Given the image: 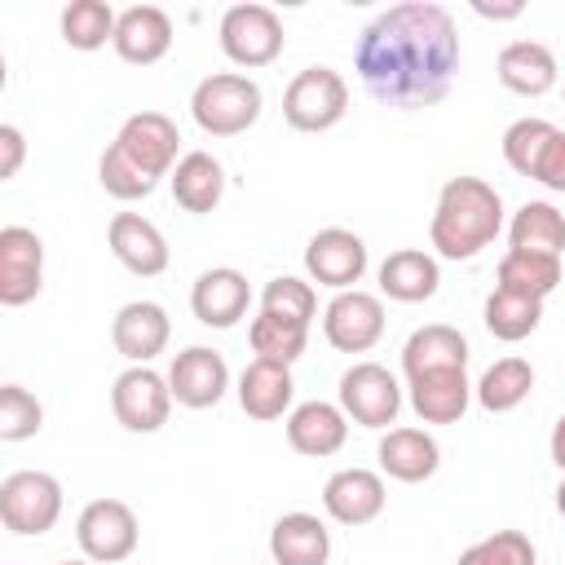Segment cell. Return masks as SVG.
<instances>
[{"instance_id": "1", "label": "cell", "mask_w": 565, "mask_h": 565, "mask_svg": "<svg viewBox=\"0 0 565 565\" xmlns=\"http://www.w3.org/2000/svg\"><path fill=\"white\" fill-rule=\"evenodd\" d=\"M362 88L393 110L437 106L459 71V31L450 9L433 0H402L375 13L353 49Z\"/></svg>"}, {"instance_id": "2", "label": "cell", "mask_w": 565, "mask_h": 565, "mask_svg": "<svg viewBox=\"0 0 565 565\" xmlns=\"http://www.w3.org/2000/svg\"><path fill=\"white\" fill-rule=\"evenodd\" d=\"M177 150H181L177 124L168 115H159V110H137V115H128L119 124L110 150H102L97 181L119 203L146 199V194H154L159 177H172V168L181 163Z\"/></svg>"}, {"instance_id": "3", "label": "cell", "mask_w": 565, "mask_h": 565, "mask_svg": "<svg viewBox=\"0 0 565 565\" xmlns=\"http://www.w3.org/2000/svg\"><path fill=\"white\" fill-rule=\"evenodd\" d=\"M503 230V199L481 177H450L437 194L428 243L446 260H472L481 247H490Z\"/></svg>"}, {"instance_id": "4", "label": "cell", "mask_w": 565, "mask_h": 565, "mask_svg": "<svg viewBox=\"0 0 565 565\" xmlns=\"http://www.w3.org/2000/svg\"><path fill=\"white\" fill-rule=\"evenodd\" d=\"M260 84L238 71H216L203 75L190 93V115L207 137H238L260 119Z\"/></svg>"}, {"instance_id": "5", "label": "cell", "mask_w": 565, "mask_h": 565, "mask_svg": "<svg viewBox=\"0 0 565 565\" xmlns=\"http://www.w3.org/2000/svg\"><path fill=\"white\" fill-rule=\"evenodd\" d=\"M62 516V481L40 468H18L0 481V521L22 539H40Z\"/></svg>"}, {"instance_id": "6", "label": "cell", "mask_w": 565, "mask_h": 565, "mask_svg": "<svg viewBox=\"0 0 565 565\" xmlns=\"http://www.w3.org/2000/svg\"><path fill=\"white\" fill-rule=\"evenodd\" d=\"M349 110V84L331 66H305L282 93V119L296 132H327Z\"/></svg>"}, {"instance_id": "7", "label": "cell", "mask_w": 565, "mask_h": 565, "mask_svg": "<svg viewBox=\"0 0 565 565\" xmlns=\"http://www.w3.org/2000/svg\"><path fill=\"white\" fill-rule=\"evenodd\" d=\"M503 159L512 172L547 185V190H561L565 194V132L547 119H516L508 124L503 132Z\"/></svg>"}, {"instance_id": "8", "label": "cell", "mask_w": 565, "mask_h": 565, "mask_svg": "<svg viewBox=\"0 0 565 565\" xmlns=\"http://www.w3.org/2000/svg\"><path fill=\"white\" fill-rule=\"evenodd\" d=\"M221 49L234 66H269L282 53V18L269 4H230L221 13Z\"/></svg>"}, {"instance_id": "9", "label": "cell", "mask_w": 565, "mask_h": 565, "mask_svg": "<svg viewBox=\"0 0 565 565\" xmlns=\"http://www.w3.org/2000/svg\"><path fill=\"white\" fill-rule=\"evenodd\" d=\"M75 539H79L84 561L119 565L137 552V539H141L137 512L124 499H93V503H84V512L75 521Z\"/></svg>"}, {"instance_id": "10", "label": "cell", "mask_w": 565, "mask_h": 565, "mask_svg": "<svg viewBox=\"0 0 565 565\" xmlns=\"http://www.w3.org/2000/svg\"><path fill=\"white\" fill-rule=\"evenodd\" d=\"M340 411L362 428H388L402 411V384L380 362H353L340 375Z\"/></svg>"}, {"instance_id": "11", "label": "cell", "mask_w": 565, "mask_h": 565, "mask_svg": "<svg viewBox=\"0 0 565 565\" xmlns=\"http://www.w3.org/2000/svg\"><path fill=\"white\" fill-rule=\"evenodd\" d=\"M110 411L128 433H159L172 411L168 375H159L150 366H128L110 384Z\"/></svg>"}, {"instance_id": "12", "label": "cell", "mask_w": 565, "mask_h": 565, "mask_svg": "<svg viewBox=\"0 0 565 565\" xmlns=\"http://www.w3.org/2000/svg\"><path fill=\"white\" fill-rule=\"evenodd\" d=\"M322 335L340 353H366V349H375L380 335H384V305H380V296H371L362 287L335 291L331 305L322 309Z\"/></svg>"}, {"instance_id": "13", "label": "cell", "mask_w": 565, "mask_h": 565, "mask_svg": "<svg viewBox=\"0 0 565 565\" xmlns=\"http://www.w3.org/2000/svg\"><path fill=\"white\" fill-rule=\"evenodd\" d=\"M44 287V243L26 225L0 230V305L18 309Z\"/></svg>"}, {"instance_id": "14", "label": "cell", "mask_w": 565, "mask_h": 565, "mask_svg": "<svg viewBox=\"0 0 565 565\" xmlns=\"http://www.w3.org/2000/svg\"><path fill=\"white\" fill-rule=\"evenodd\" d=\"M305 269L313 282L331 291H349L366 274V243L344 225H327L305 243Z\"/></svg>"}, {"instance_id": "15", "label": "cell", "mask_w": 565, "mask_h": 565, "mask_svg": "<svg viewBox=\"0 0 565 565\" xmlns=\"http://www.w3.org/2000/svg\"><path fill=\"white\" fill-rule=\"evenodd\" d=\"M168 388H172V402L177 406H190V411H207L225 397L230 388V366L216 349L207 344H190L172 358L168 366Z\"/></svg>"}, {"instance_id": "16", "label": "cell", "mask_w": 565, "mask_h": 565, "mask_svg": "<svg viewBox=\"0 0 565 565\" xmlns=\"http://www.w3.org/2000/svg\"><path fill=\"white\" fill-rule=\"evenodd\" d=\"M106 243L115 260L137 278H159L168 269V238L141 212H115L106 225Z\"/></svg>"}, {"instance_id": "17", "label": "cell", "mask_w": 565, "mask_h": 565, "mask_svg": "<svg viewBox=\"0 0 565 565\" xmlns=\"http://www.w3.org/2000/svg\"><path fill=\"white\" fill-rule=\"evenodd\" d=\"M247 305H252V287H247V274H238L234 265H216V269H203L190 287V309L203 327H234L238 318H247Z\"/></svg>"}, {"instance_id": "18", "label": "cell", "mask_w": 565, "mask_h": 565, "mask_svg": "<svg viewBox=\"0 0 565 565\" xmlns=\"http://www.w3.org/2000/svg\"><path fill=\"white\" fill-rule=\"evenodd\" d=\"M384 503H388L384 477L371 468H340L322 486V508L340 525H366L384 512Z\"/></svg>"}, {"instance_id": "19", "label": "cell", "mask_w": 565, "mask_h": 565, "mask_svg": "<svg viewBox=\"0 0 565 565\" xmlns=\"http://www.w3.org/2000/svg\"><path fill=\"white\" fill-rule=\"evenodd\" d=\"M168 335H172L168 309L154 300H128L110 322V340L132 366H146L150 358H159L168 349Z\"/></svg>"}, {"instance_id": "20", "label": "cell", "mask_w": 565, "mask_h": 565, "mask_svg": "<svg viewBox=\"0 0 565 565\" xmlns=\"http://www.w3.org/2000/svg\"><path fill=\"white\" fill-rule=\"evenodd\" d=\"M349 441V415L335 402H300L287 415V446L305 459H327Z\"/></svg>"}, {"instance_id": "21", "label": "cell", "mask_w": 565, "mask_h": 565, "mask_svg": "<svg viewBox=\"0 0 565 565\" xmlns=\"http://www.w3.org/2000/svg\"><path fill=\"white\" fill-rule=\"evenodd\" d=\"M115 53L132 66H150L172 49V18L159 4H132L115 22Z\"/></svg>"}, {"instance_id": "22", "label": "cell", "mask_w": 565, "mask_h": 565, "mask_svg": "<svg viewBox=\"0 0 565 565\" xmlns=\"http://www.w3.org/2000/svg\"><path fill=\"white\" fill-rule=\"evenodd\" d=\"M291 397H296L291 366L265 362V358H252L243 366V375H238V406H243V415H252V419H282V411H291Z\"/></svg>"}, {"instance_id": "23", "label": "cell", "mask_w": 565, "mask_h": 565, "mask_svg": "<svg viewBox=\"0 0 565 565\" xmlns=\"http://www.w3.org/2000/svg\"><path fill=\"white\" fill-rule=\"evenodd\" d=\"M380 468L393 477V481H406V486H415V481H428L437 468H441V446H437V437L433 433H424V428H388L384 437H380Z\"/></svg>"}, {"instance_id": "24", "label": "cell", "mask_w": 565, "mask_h": 565, "mask_svg": "<svg viewBox=\"0 0 565 565\" xmlns=\"http://www.w3.org/2000/svg\"><path fill=\"white\" fill-rule=\"evenodd\" d=\"M561 79V66H556V53L539 40H512L503 44L499 53V84L521 93V97H543L552 93Z\"/></svg>"}, {"instance_id": "25", "label": "cell", "mask_w": 565, "mask_h": 565, "mask_svg": "<svg viewBox=\"0 0 565 565\" xmlns=\"http://www.w3.org/2000/svg\"><path fill=\"white\" fill-rule=\"evenodd\" d=\"M437 287H441V269H437V256H428L424 247H397L380 260V291L388 300L419 305L437 296Z\"/></svg>"}, {"instance_id": "26", "label": "cell", "mask_w": 565, "mask_h": 565, "mask_svg": "<svg viewBox=\"0 0 565 565\" xmlns=\"http://www.w3.org/2000/svg\"><path fill=\"white\" fill-rule=\"evenodd\" d=\"M402 371H406V380L428 375V371H468L463 331H455L446 322H428V327L411 331V340L402 344Z\"/></svg>"}, {"instance_id": "27", "label": "cell", "mask_w": 565, "mask_h": 565, "mask_svg": "<svg viewBox=\"0 0 565 565\" xmlns=\"http://www.w3.org/2000/svg\"><path fill=\"white\" fill-rule=\"evenodd\" d=\"M406 388H411V406L424 424H459L472 402L468 371H428V375L406 380Z\"/></svg>"}, {"instance_id": "28", "label": "cell", "mask_w": 565, "mask_h": 565, "mask_svg": "<svg viewBox=\"0 0 565 565\" xmlns=\"http://www.w3.org/2000/svg\"><path fill=\"white\" fill-rule=\"evenodd\" d=\"M269 556L274 565H327L331 534L313 512H287L269 530Z\"/></svg>"}, {"instance_id": "29", "label": "cell", "mask_w": 565, "mask_h": 565, "mask_svg": "<svg viewBox=\"0 0 565 565\" xmlns=\"http://www.w3.org/2000/svg\"><path fill=\"white\" fill-rule=\"evenodd\" d=\"M172 199L185 207V212H194V216H207L216 203H221V194H225V168H221V159H212L207 150H190V154H181V163L172 168Z\"/></svg>"}, {"instance_id": "30", "label": "cell", "mask_w": 565, "mask_h": 565, "mask_svg": "<svg viewBox=\"0 0 565 565\" xmlns=\"http://www.w3.org/2000/svg\"><path fill=\"white\" fill-rule=\"evenodd\" d=\"M512 252H539V256H561L565 252V212L547 199H530L512 212L508 225Z\"/></svg>"}, {"instance_id": "31", "label": "cell", "mask_w": 565, "mask_h": 565, "mask_svg": "<svg viewBox=\"0 0 565 565\" xmlns=\"http://www.w3.org/2000/svg\"><path fill=\"white\" fill-rule=\"evenodd\" d=\"M561 256H539V252H512L499 260V291L525 296V300H547L561 287Z\"/></svg>"}, {"instance_id": "32", "label": "cell", "mask_w": 565, "mask_h": 565, "mask_svg": "<svg viewBox=\"0 0 565 565\" xmlns=\"http://www.w3.org/2000/svg\"><path fill=\"white\" fill-rule=\"evenodd\" d=\"M534 388V366L525 358H499L494 366H486V375L472 384V397L481 402V411L490 415H508L516 411Z\"/></svg>"}, {"instance_id": "33", "label": "cell", "mask_w": 565, "mask_h": 565, "mask_svg": "<svg viewBox=\"0 0 565 565\" xmlns=\"http://www.w3.org/2000/svg\"><path fill=\"white\" fill-rule=\"evenodd\" d=\"M481 318H486V331H490L494 340L516 344V340H525V335L539 331V322H543V300H525V296H512V291H499V287H494V291L486 296Z\"/></svg>"}, {"instance_id": "34", "label": "cell", "mask_w": 565, "mask_h": 565, "mask_svg": "<svg viewBox=\"0 0 565 565\" xmlns=\"http://www.w3.org/2000/svg\"><path fill=\"white\" fill-rule=\"evenodd\" d=\"M115 22H119V13L106 0H71L62 9V40L79 53H93L106 40H115Z\"/></svg>"}, {"instance_id": "35", "label": "cell", "mask_w": 565, "mask_h": 565, "mask_svg": "<svg viewBox=\"0 0 565 565\" xmlns=\"http://www.w3.org/2000/svg\"><path fill=\"white\" fill-rule=\"evenodd\" d=\"M247 340H252V353L256 358L291 366L305 353V344H309V327L287 322V318H274V313H256L252 327H247Z\"/></svg>"}, {"instance_id": "36", "label": "cell", "mask_w": 565, "mask_h": 565, "mask_svg": "<svg viewBox=\"0 0 565 565\" xmlns=\"http://www.w3.org/2000/svg\"><path fill=\"white\" fill-rule=\"evenodd\" d=\"M260 313H274V318H287V322L309 327L313 313H318V296H313V287H309L305 278L282 274V278H269V282H265V291H260Z\"/></svg>"}, {"instance_id": "37", "label": "cell", "mask_w": 565, "mask_h": 565, "mask_svg": "<svg viewBox=\"0 0 565 565\" xmlns=\"http://www.w3.org/2000/svg\"><path fill=\"white\" fill-rule=\"evenodd\" d=\"M455 565H539V552H534L530 534H521V530H494L481 543L463 547Z\"/></svg>"}, {"instance_id": "38", "label": "cell", "mask_w": 565, "mask_h": 565, "mask_svg": "<svg viewBox=\"0 0 565 565\" xmlns=\"http://www.w3.org/2000/svg\"><path fill=\"white\" fill-rule=\"evenodd\" d=\"M44 424V406L35 402V393H26L22 384H4L0 388V441H26L35 437Z\"/></svg>"}, {"instance_id": "39", "label": "cell", "mask_w": 565, "mask_h": 565, "mask_svg": "<svg viewBox=\"0 0 565 565\" xmlns=\"http://www.w3.org/2000/svg\"><path fill=\"white\" fill-rule=\"evenodd\" d=\"M0 150H4V159H0V181H9V177H18L22 154H26V141H22V128H18V124H0Z\"/></svg>"}, {"instance_id": "40", "label": "cell", "mask_w": 565, "mask_h": 565, "mask_svg": "<svg viewBox=\"0 0 565 565\" xmlns=\"http://www.w3.org/2000/svg\"><path fill=\"white\" fill-rule=\"evenodd\" d=\"M472 13L481 18H494V22H508V18H521L525 4L521 0H503V4H490V0H472Z\"/></svg>"}, {"instance_id": "41", "label": "cell", "mask_w": 565, "mask_h": 565, "mask_svg": "<svg viewBox=\"0 0 565 565\" xmlns=\"http://www.w3.org/2000/svg\"><path fill=\"white\" fill-rule=\"evenodd\" d=\"M547 450H552V463L565 472V415L552 424V441H547Z\"/></svg>"}, {"instance_id": "42", "label": "cell", "mask_w": 565, "mask_h": 565, "mask_svg": "<svg viewBox=\"0 0 565 565\" xmlns=\"http://www.w3.org/2000/svg\"><path fill=\"white\" fill-rule=\"evenodd\" d=\"M556 512L565 516V477H561V486H556Z\"/></svg>"}, {"instance_id": "43", "label": "cell", "mask_w": 565, "mask_h": 565, "mask_svg": "<svg viewBox=\"0 0 565 565\" xmlns=\"http://www.w3.org/2000/svg\"><path fill=\"white\" fill-rule=\"evenodd\" d=\"M62 565H93V561H62Z\"/></svg>"}]
</instances>
